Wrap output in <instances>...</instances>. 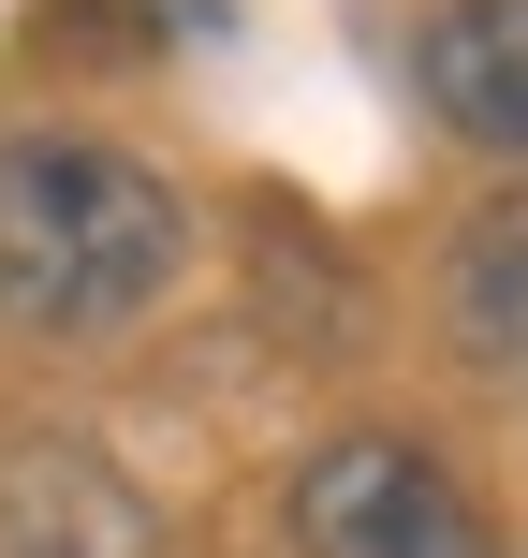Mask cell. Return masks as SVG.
Listing matches in <instances>:
<instances>
[{"label": "cell", "mask_w": 528, "mask_h": 558, "mask_svg": "<svg viewBox=\"0 0 528 558\" xmlns=\"http://www.w3.org/2000/svg\"><path fill=\"white\" fill-rule=\"evenodd\" d=\"M294 558H484V514L426 441L353 426L294 471Z\"/></svg>", "instance_id": "cell-2"}, {"label": "cell", "mask_w": 528, "mask_h": 558, "mask_svg": "<svg viewBox=\"0 0 528 558\" xmlns=\"http://www.w3.org/2000/svg\"><path fill=\"white\" fill-rule=\"evenodd\" d=\"M441 308H455V338H470L484 367H514V383H528V192H500L470 235H455Z\"/></svg>", "instance_id": "cell-5"}, {"label": "cell", "mask_w": 528, "mask_h": 558, "mask_svg": "<svg viewBox=\"0 0 528 558\" xmlns=\"http://www.w3.org/2000/svg\"><path fill=\"white\" fill-rule=\"evenodd\" d=\"M412 88L455 147L528 162V0H441L426 45H412Z\"/></svg>", "instance_id": "cell-4"}, {"label": "cell", "mask_w": 528, "mask_h": 558, "mask_svg": "<svg viewBox=\"0 0 528 558\" xmlns=\"http://www.w3.org/2000/svg\"><path fill=\"white\" fill-rule=\"evenodd\" d=\"M0 558H162V530L118 485V456L29 426V441H0Z\"/></svg>", "instance_id": "cell-3"}, {"label": "cell", "mask_w": 528, "mask_h": 558, "mask_svg": "<svg viewBox=\"0 0 528 558\" xmlns=\"http://www.w3.org/2000/svg\"><path fill=\"white\" fill-rule=\"evenodd\" d=\"M192 206L103 133H0V338H118L176 294Z\"/></svg>", "instance_id": "cell-1"}]
</instances>
